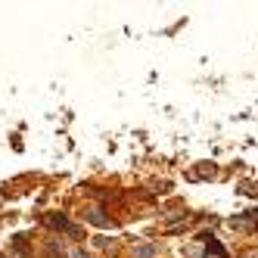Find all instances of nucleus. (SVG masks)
I'll return each instance as SVG.
<instances>
[{
  "instance_id": "f03ea898",
  "label": "nucleus",
  "mask_w": 258,
  "mask_h": 258,
  "mask_svg": "<svg viewBox=\"0 0 258 258\" xmlns=\"http://www.w3.org/2000/svg\"><path fill=\"white\" fill-rule=\"evenodd\" d=\"M78 258H87V255H78Z\"/></svg>"
},
{
  "instance_id": "f257e3e1",
  "label": "nucleus",
  "mask_w": 258,
  "mask_h": 258,
  "mask_svg": "<svg viewBox=\"0 0 258 258\" xmlns=\"http://www.w3.org/2000/svg\"><path fill=\"white\" fill-rule=\"evenodd\" d=\"M137 258H153V249H150V246H140V249H137Z\"/></svg>"
}]
</instances>
